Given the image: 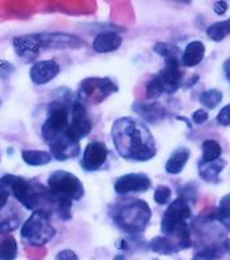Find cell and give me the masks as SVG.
I'll return each mask as SVG.
<instances>
[{
	"instance_id": "cell-1",
	"label": "cell",
	"mask_w": 230,
	"mask_h": 260,
	"mask_svg": "<svg viewBox=\"0 0 230 260\" xmlns=\"http://www.w3.org/2000/svg\"><path fill=\"white\" fill-rule=\"evenodd\" d=\"M111 137L121 157L132 161H148L156 156V142L145 123L133 118L114 122Z\"/></svg>"
},
{
	"instance_id": "cell-2",
	"label": "cell",
	"mask_w": 230,
	"mask_h": 260,
	"mask_svg": "<svg viewBox=\"0 0 230 260\" xmlns=\"http://www.w3.org/2000/svg\"><path fill=\"white\" fill-rule=\"evenodd\" d=\"M150 215L152 211L145 201L132 199L117 207V211L114 213V219L122 231L136 235L145 231L146 225L150 221Z\"/></svg>"
},
{
	"instance_id": "cell-3",
	"label": "cell",
	"mask_w": 230,
	"mask_h": 260,
	"mask_svg": "<svg viewBox=\"0 0 230 260\" xmlns=\"http://www.w3.org/2000/svg\"><path fill=\"white\" fill-rule=\"evenodd\" d=\"M56 236V229L50 222V215L45 211H32L20 228V237L28 245L42 247Z\"/></svg>"
},
{
	"instance_id": "cell-4",
	"label": "cell",
	"mask_w": 230,
	"mask_h": 260,
	"mask_svg": "<svg viewBox=\"0 0 230 260\" xmlns=\"http://www.w3.org/2000/svg\"><path fill=\"white\" fill-rule=\"evenodd\" d=\"M182 72L178 58L166 60V65L146 85V96L149 99L161 96L162 93H174L182 85Z\"/></svg>"
},
{
	"instance_id": "cell-5",
	"label": "cell",
	"mask_w": 230,
	"mask_h": 260,
	"mask_svg": "<svg viewBox=\"0 0 230 260\" xmlns=\"http://www.w3.org/2000/svg\"><path fill=\"white\" fill-rule=\"evenodd\" d=\"M71 102L54 101L48 106V115L41 127V136L46 144L56 137L69 133Z\"/></svg>"
},
{
	"instance_id": "cell-6",
	"label": "cell",
	"mask_w": 230,
	"mask_h": 260,
	"mask_svg": "<svg viewBox=\"0 0 230 260\" xmlns=\"http://www.w3.org/2000/svg\"><path fill=\"white\" fill-rule=\"evenodd\" d=\"M48 188L58 198L80 201L84 197V186L76 175L68 171H54L48 178Z\"/></svg>"
},
{
	"instance_id": "cell-7",
	"label": "cell",
	"mask_w": 230,
	"mask_h": 260,
	"mask_svg": "<svg viewBox=\"0 0 230 260\" xmlns=\"http://www.w3.org/2000/svg\"><path fill=\"white\" fill-rule=\"evenodd\" d=\"M118 91V85L110 77H88L81 81L77 89V99L84 103H101Z\"/></svg>"
},
{
	"instance_id": "cell-8",
	"label": "cell",
	"mask_w": 230,
	"mask_h": 260,
	"mask_svg": "<svg viewBox=\"0 0 230 260\" xmlns=\"http://www.w3.org/2000/svg\"><path fill=\"white\" fill-rule=\"evenodd\" d=\"M92 123L88 117L85 106L77 98L71 102V122H69V134L76 141L85 138L91 133Z\"/></svg>"
},
{
	"instance_id": "cell-9",
	"label": "cell",
	"mask_w": 230,
	"mask_h": 260,
	"mask_svg": "<svg viewBox=\"0 0 230 260\" xmlns=\"http://www.w3.org/2000/svg\"><path fill=\"white\" fill-rule=\"evenodd\" d=\"M191 209L188 203L183 197H179L171 203L166 210L161 218V232L162 235H168L180 223L187 222V219L191 218Z\"/></svg>"
},
{
	"instance_id": "cell-10",
	"label": "cell",
	"mask_w": 230,
	"mask_h": 260,
	"mask_svg": "<svg viewBox=\"0 0 230 260\" xmlns=\"http://www.w3.org/2000/svg\"><path fill=\"white\" fill-rule=\"evenodd\" d=\"M36 37L41 48L81 49L85 45L80 37L68 32H36Z\"/></svg>"
},
{
	"instance_id": "cell-11",
	"label": "cell",
	"mask_w": 230,
	"mask_h": 260,
	"mask_svg": "<svg viewBox=\"0 0 230 260\" xmlns=\"http://www.w3.org/2000/svg\"><path fill=\"white\" fill-rule=\"evenodd\" d=\"M109 157V149L102 141H91L85 146L81 167L87 172H95L105 167Z\"/></svg>"
},
{
	"instance_id": "cell-12",
	"label": "cell",
	"mask_w": 230,
	"mask_h": 260,
	"mask_svg": "<svg viewBox=\"0 0 230 260\" xmlns=\"http://www.w3.org/2000/svg\"><path fill=\"white\" fill-rule=\"evenodd\" d=\"M48 146L53 157L58 161H65L69 158L76 157L80 153V144L69 133L62 134L60 137L49 141Z\"/></svg>"
},
{
	"instance_id": "cell-13",
	"label": "cell",
	"mask_w": 230,
	"mask_h": 260,
	"mask_svg": "<svg viewBox=\"0 0 230 260\" xmlns=\"http://www.w3.org/2000/svg\"><path fill=\"white\" fill-rule=\"evenodd\" d=\"M152 187L150 180L145 174H126L117 179L114 184V190L119 195L130 192H145Z\"/></svg>"
},
{
	"instance_id": "cell-14",
	"label": "cell",
	"mask_w": 230,
	"mask_h": 260,
	"mask_svg": "<svg viewBox=\"0 0 230 260\" xmlns=\"http://www.w3.org/2000/svg\"><path fill=\"white\" fill-rule=\"evenodd\" d=\"M12 46L15 50L16 56L22 58L24 62H31L40 54L41 44L37 40L36 34H28V36L15 37L12 40Z\"/></svg>"
},
{
	"instance_id": "cell-15",
	"label": "cell",
	"mask_w": 230,
	"mask_h": 260,
	"mask_svg": "<svg viewBox=\"0 0 230 260\" xmlns=\"http://www.w3.org/2000/svg\"><path fill=\"white\" fill-rule=\"evenodd\" d=\"M60 73V65L54 60L38 61L30 68V79L34 84H46L56 79Z\"/></svg>"
},
{
	"instance_id": "cell-16",
	"label": "cell",
	"mask_w": 230,
	"mask_h": 260,
	"mask_svg": "<svg viewBox=\"0 0 230 260\" xmlns=\"http://www.w3.org/2000/svg\"><path fill=\"white\" fill-rule=\"evenodd\" d=\"M122 45V37L115 31L99 32L93 40L92 48L96 53H110Z\"/></svg>"
},
{
	"instance_id": "cell-17",
	"label": "cell",
	"mask_w": 230,
	"mask_h": 260,
	"mask_svg": "<svg viewBox=\"0 0 230 260\" xmlns=\"http://www.w3.org/2000/svg\"><path fill=\"white\" fill-rule=\"evenodd\" d=\"M205 52H206V48L202 41H191L190 44L187 45L186 50L183 52L180 62L186 68H194L202 62Z\"/></svg>"
},
{
	"instance_id": "cell-18",
	"label": "cell",
	"mask_w": 230,
	"mask_h": 260,
	"mask_svg": "<svg viewBox=\"0 0 230 260\" xmlns=\"http://www.w3.org/2000/svg\"><path fill=\"white\" fill-rule=\"evenodd\" d=\"M226 166V161L219 158V160H215V161H199L198 164V171L199 176L207 183H217L219 179V174L222 172V170Z\"/></svg>"
},
{
	"instance_id": "cell-19",
	"label": "cell",
	"mask_w": 230,
	"mask_h": 260,
	"mask_svg": "<svg viewBox=\"0 0 230 260\" xmlns=\"http://www.w3.org/2000/svg\"><path fill=\"white\" fill-rule=\"evenodd\" d=\"M191 150L186 146H180L178 149L174 150V153L171 154L168 161L166 162V171L170 175H178L186 167L188 158H190Z\"/></svg>"
},
{
	"instance_id": "cell-20",
	"label": "cell",
	"mask_w": 230,
	"mask_h": 260,
	"mask_svg": "<svg viewBox=\"0 0 230 260\" xmlns=\"http://www.w3.org/2000/svg\"><path fill=\"white\" fill-rule=\"evenodd\" d=\"M52 153L46 150L38 149H24L22 150V158L27 166L31 167H41L46 166L52 160Z\"/></svg>"
},
{
	"instance_id": "cell-21",
	"label": "cell",
	"mask_w": 230,
	"mask_h": 260,
	"mask_svg": "<svg viewBox=\"0 0 230 260\" xmlns=\"http://www.w3.org/2000/svg\"><path fill=\"white\" fill-rule=\"evenodd\" d=\"M18 256V243L14 236L6 235L0 239V260H15Z\"/></svg>"
},
{
	"instance_id": "cell-22",
	"label": "cell",
	"mask_w": 230,
	"mask_h": 260,
	"mask_svg": "<svg viewBox=\"0 0 230 260\" xmlns=\"http://www.w3.org/2000/svg\"><path fill=\"white\" fill-rule=\"evenodd\" d=\"M202 161L210 162L219 160L222 154V148L215 140H206L202 144Z\"/></svg>"
},
{
	"instance_id": "cell-23",
	"label": "cell",
	"mask_w": 230,
	"mask_h": 260,
	"mask_svg": "<svg viewBox=\"0 0 230 260\" xmlns=\"http://www.w3.org/2000/svg\"><path fill=\"white\" fill-rule=\"evenodd\" d=\"M207 36L210 37L211 40L215 42L222 41L225 37L230 36V18L226 20H221V22H215L211 26H209L206 30Z\"/></svg>"
},
{
	"instance_id": "cell-24",
	"label": "cell",
	"mask_w": 230,
	"mask_h": 260,
	"mask_svg": "<svg viewBox=\"0 0 230 260\" xmlns=\"http://www.w3.org/2000/svg\"><path fill=\"white\" fill-rule=\"evenodd\" d=\"M223 95L219 89H207L201 95V103H202L206 109L214 110L215 107H218V105L222 102Z\"/></svg>"
},
{
	"instance_id": "cell-25",
	"label": "cell",
	"mask_w": 230,
	"mask_h": 260,
	"mask_svg": "<svg viewBox=\"0 0 230 260\" xmlns=\"http://www.w3.org/2000/svg\"><path fill=\"white\" fill-rule=\"evenodd\" d=\"M150 248H152V251L157 252L160 255H171V253L176 252L174 245L171 244V241L167 239L166 236H157V237H154L150 241Z\"/></svg>"
},
{
	"instance_id": "cell-26",
	"label": "cell",
	"mask_w": 230,
	"mask_h": 260,
	"mask_svg": "<svg viewBox=\"0 0 230 260\" xmlns=\"http://www.w3.org/2000/svg\"><path fill=\"white\" fill-rule=\"evenodd\" d=\"M142 107H144V109H142L140 113H141V115L145 118L146 121L157 122L166 115L164 109H162L160 105H157V103H154V105L150 106H142Z\"/></svg>"
},
{
	"instance_id": "cell-27",
	"label": "cell",
	"mask_w": 230,
	"mask_h": 260,
	"mask_svg": "<svg viewBox=\"0 0 230 260\" xmlns=\"http://www.w3.org/2000/svg\"><path fill=\"white\" fill-rule=\"evenodd\" d=\"M154 50L160 54L161 57H164L166 60H170V58H178V54L180 53L178 46L171 44H166V42H158L156 46H154Z\"/></svg>"
},
{
	"instance_id": "cell-28",
	"label": "cell",
	"mask_w": 230,
	"mask_h": 260,
	"mask_svg": "<svg viewBox=\"0 0 230 260\" xmlns=\"http://www.w3.org/2000/svg\"><path fill=\"white\" fill-rule=\"evenodd\" d=\"M171 197H172V191H171L170 187L158 186L154 190V201L158 205H167V203L170 202Z\"/></svg>"
},
{
	"instance_id": "cell-29",
	"label": "cell",
	"mask_w": 230,
	"mask_h": 260,
	"mask_svg": "<svg viewBox=\"0 0 230 260\" xmlns=\"http://www.w3.org/2000/svg\"><path fill=\"white\" fill-rule=\"evenodd\" d=\"M18 226H19V219L8 218L4 219V221H0V236L8 235L10 232L15 231Z\"/></svg>"
},
{
	"instance_id": "cell-30",
	"label": "cell",
	"mask_w": 230,
	"mask_h": 260,
	"mask_svg": "<svg viewBox=\"0 0 230 260\" xmlns=\"http://www.w3.org/2000/svg\"><path fill=\"white\" fill-rule=\"evenodd\" d=\"M217 122L222 126H230V103L221 109L217 115Z\"/></svg>"
},
{
	"instance_id": "cell-31",
	"label": "cell",
	"mask_w": 230,
	"mask_h": 260,
	"mask_svg": "<svg viewBox=\"0 0 230 260\" xmlns=\"http://www.w3.org/2000/svg\"><path fill=\"white\" fill-rule=\"evenodd\" d=\"M207 119H209V114H207L206 110H196V111L192 114V121H194V123H196V125H202V123H205Z\"/></svg>"
},
{
	"instance_id": "cell-32",
	"label": "cell",
	"mask_w": 230,
	"mask_h": 260,
	"mask_svg": "<svg viewBox=\"0 0 230 260\" xmlns=\"http://www.w3.org/2000/svg\"><path fill=\"white\" fill-rule=\"evenodd\" d=\"M14 71H15V68H14V65H12L11 62L0 60V76L2 77L10 76Z\"/></svg>"
},
{
	"instance_id": "cell-33",
	"label": "cell",
	"mask_w": 230,
	"mask_h": 260,
	"mask_svg": "<svg viewBox=\"0 0 230 260\" xmlns=\"http://www.w3.org/2000/svg\"><path fill=\"white\" fill-rule=\"evenodd\" d=\"M218 211L225 215H230V194H226L219 201Z\"/></svg>"
},
{
	"instance_id": "cell-34",
	"label": "cell",
	"mask_w": 230,
	"mask_h": 260,
	"mask_svg": "<svg viewBox=\"0 0 230 260\" xmlns=\"http://www.w3.org/2000/svg\"><path fill=\"white\" fill-rule=\"evenodd\" d=\"M194 260H219L218 253L210 251V249H206V251L199 252L198 255H195Z\"/></svg>"
},
{
	"instance_id": "cell-35",
	"label": "cell",
	"mask_w": 230,
	"mask_h": 260,
	"mask_svg": "<svg viewBox=\"0 0 230 260\" xmlns=\"http://www.w3.org/2000/svg\"><path fill=\"white\" fill-rule=\"evenodd\" d=\"M56 260H79V257L72 249H62L56 255Z\"/></svg>"
},
{
	"instance_id": "cell-36",
	"label": "cell",
	"mask_w": 230,
	"mask_h": 260,
	"mask_svg": "<svg viewBox=\"0 0 230 260\" xmlns=\"http://www.w3.org/2000/svg\"><path fill=\"white\" fill-rule=\"evenodd\" d=\"M227 10V3L226 2H218L214 4V12L218 15H223Z\"/></svg>"
},
{
	"instance_id": "cell-37",
	"label": "cell",
	"mask_w": 230,
	"mask_h": 260,
	"mask_svg": "<svg viewBox=\"0 0 230 260\" xmlns=\"http://www.w3.org/2000/svg\"><path fill=\"white\" fill-rule=\"evenodd\" d=\"M8 198H10V192L3 188H0V211L3 210V207L7 205Z\"/></svg>"
},
{
	"instance_id": "cell-38",
	"label": "cell",
	"mask_w": 230,
	"mask_h": 260,
	"mask_svg": "<svg viewBox=\"0 0 230 260\" xmlns=\"http://www.w3.org/2000/svg\"><path fill=\"white\" fill-rule=\"evenodd\" d=\"M223 71L226 73V77L230 80V58L229 60L225 61V64H223Z\"/></svg>"
},
{
	"instance_id": "cell-39",
	"label": "cell",
	"mask_w": 230,
	"mask_h": 260,
	"mask_svg": "<svg viewBox=\"0 0 230 260\" xmlns=\"http://www.w3.org/2000/svg\"><path fill=\"white\" fill-rule=\"evenodd\" d=\"M0 105H2V101H0Z\"/></svg>"
}]
</instances>
